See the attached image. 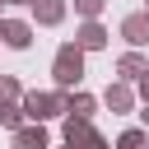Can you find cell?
<instances>
[{"mask_svg":"<svg viewBox=\"0 0 149 149\" xmlns=\"http://www.w3.org/2000/svg\"><path fill=\"white\" fill-rule=\"evenodd\" d=\"M84 56H88V51H84L74 37L56 47V61H51V79H56V88H61V93H70V88H84V74H88V70H84Z\"/></svg>","mask_w":149,"mask_h":149,"instance_id":"6da1fadb","label":"cell"},{"mask_svg":"<svg viewBox=\"0 0 149 149\" xmlns=\"http://www.w3.org/2000/svg\"><path fill=\"white\" fill-rule=\"evenodd\" d=\"M23 112H28V121H61L65 116V93L61 88H28L23 93Z\"/></svg>","mask_w":149,"mask_h":149,"instance_id":"7a4b0ae2","label":"cell"},{"mask_svg":"<svg viewBox=\"0 0 149 149\" xmlns=\"http://www.w3.org/2000/svg\"><path fill=\"white\" fill-rule=\"evenodd\" d=\"M61 144H70V149H107V135L88 116H61Z\"/></svg>","mask_w":149,"mask_h":149,"instance_id":"3957f363","label":"cell"},{"mask_svg":"<svg viewBox=\"0 0 149 149\" xmlns=\"http://www.w3.org/2000/svg\"><path fill=\"white\" fill-rule=\"evenodd\" d=\"M135 84H126V79H112L107 88H102V107L112 112V116H126V112H135Z\"/></svg>","mask_w":149,"mask_h":149,"instance_id":"277c9868","label":"cell"},{"mask_svg":"<svg viewBox=\"0 0 149 149\" xmlns=\"http://www.w3.org/2000/svg\"><path fill=\"white\" fill-rule=\"evenodd\" d=\"M116 33H121V42H126V47L144 51V47H149V9H135V14H126Z\"/></svg>","mask_w":149,"mask_h":149,"instance_id":"5b68a950","label":"cell"},{"mask_svg":"<svg viewBox=\"0 0 149 149\" xmlns=\"http://www.w3.org/2000/svg\"><path fill=\"white\" fill-rule=\"evenodd\" d=\"M65 14H70V0H33V5H28V19H33L37 28H61Z\"/></svg>","mask_w":149,"mask_h":149,"instance_id":"8992f818","label":"cell"},{"mask_svg":"<svg viewBox=\"0 0 149 149\" xmlns=\"http://www.w3.org/2000/svg\"><path fill=\"white\" fill-rule=\"evenodd\" d=\"M74 42H79L84 51H107L112 33H107V23H102V19H79V28H74Z\"/></svg>","mask_w":149,"mask_h":149,"instance_id":"52a82bcc","label":"cell"},{"mask_svg":"<svg viewBox=\"0 0 149 149\" xmlns=\"http://www.w3.org/2000/svg\"><path fill=\"white\" fill-rule=\"evenodd\" d=\"M37 37V23L33 19H5V47L9 51H28Z\"/></svg>","mask_w":149,"mask_h":149,"instance_id":"ba28073f","label":"cell"},{"mask_svg":"<svg viewBox=\"0 0 149 149\" xmlns=\"http://www.w3.org/2000/svg\"><path fill=\"white\" fill-rule=\"evenodd\" d=\"M9 149H51V130H47L42 121H28V126H19V130H14Z\"/></svg>","mask_w":149,"mask_h":149,"instance_id":"9c48e42d","label":"cell"},{"mask_svg":"<svg viewBox=\"0 0 149 149\" xmlns=\"http://www.w3.org/2000/svg\"><path fill=\"white\" fill-rule=\"evenodd\" d=\"M98 107H102V93H88V88H70L65 93V116H88L93 121Z\"/></svg>","mask_w":149,"mask_h":149,"instance_id":"30bf717a","label":"cell"},{"mask_svg":"<svg viewBox=\"0 0 149 149\" xmlns=\"http://www.w3.org/2000/svg\"><path fill=\"white\" fill-rule=\"evenodd\" d=\"M140 74H149V56H144V51H135V47H126V51L116 56V79L135 84Z\"/></svg>","mask_w":149,"mask_h":149,"instance_id":"8fae6325","label":"cell"},{"mask_svg":"<svg viewBox=\"0 0 149 149\" xmlns=\"http://www.w3.org/2000/svg\"><path fill=\"white\" fill-rule=\"evenodd\" d=\"M0 126H5V130H19V126H28V112H23V102H0Z\"/></svg>","mask_w":149,"mask_h":149,"instance_id":"7c38bea8","label":"cell"},{"mask_svg":"<svg viewBox=\"0 0 149 149\" xmlns=\"http://www.w3.org/2000/svg\"><path fill=\"white\" fill-rule=\"evenodd\" d=\"M116 149H149V130H144V126L121 130V135H116Z\"/></svg>","mask_w":149,"mask_h":149,"instance_id":"4fadbf2b","label":"cell"},{"mask_svg":"<svg viewBox=\"0 0 149 149\" xmlns=\"http://www.w3.org/2000/svg\"><path fill=\"white\" fill-rule=\"evenodd\" d=\"M23 84H19V74H0V102H23Z\"/></svg>","mask_w":149,"mask_h":149,"instance_id":"5bb4252c","label":"cell"},{"mask_svg":"<svg viewBox=\"0 0 149 149\" xmlns=\"http://www.w3.org/2000/svg\"><path fill=\"white\" fill-rule=\"evenodd\" d=\"M102 9H107V0H74L79 19H102Z\"/></svg>","mask_w":149,"mask_h":149,"instance_id":"9a60e30c","label":"cell"},{"mask_svg":"<svg viewBox=\"0 0 149 149\" xmlns=\"http://www.w3.org/2000/svg\"><path fill=\"white\" fill-rule=\"evenodd\" d=\"M135 93H140V102H149V74H140V79H135Z\"/></svg>","mask_w":149,"mask_h":149,"instance_id":"2e32d148","label":"cell"},{"mask_svg":"<svg viewBox=\"0 0 149 149\" xmlns=\"http://www.w3.org/2000/svg\"><path fill=\"white\" fill-rule=\"evenodd\" d=\"M140 126H144V130H149V102H144V107H140Z\"/></svg>","mask_w":149,"mask_h":149,"instance_id":"e0dca14e","label":"cell"},{"mask_svg":"<svg viewBox=\"0 0 149 149\" xmlns=\"http://www.w3.org/2000/svg\"><path fill=\"white\" fill-rule=\"evenodd\" d=\"M0 42H5V19H0Z\"/></svg>","mask_w":149,"mask_h":149,"instance_id":"ac0fdd59","label":"cell"},{"mask_svg":"<svg viewBox=\"0 0 149 149\" xmlns=\"http://www.w3.org/2000/svg\"><path fill=\"white\" fill-rule=\"evenodd\" d=\"M9 5H33V0H9Z\"/></svg>","mask_w":149,"mask_h":149,"instance_id":"d6986e66","label":"cell"},{"mask_svg":"<svg viewBox=\"0 0 149 149\" xmlns=\"http://www.w3.org/2000/svg\"><path fill=\"white\" fill-rule=\"evenodd\" d=\"M5 5H9V0H0V19H5Z\"/></svg>","mask_w":149,"mask_h":149,"instance_id":"ffe728a7","label":"cell"},{"mask_svg":"<svg viewBox=\"0 0 149 149\" xmlns=\"http://www.w3.org/2000/svg\"><path fill=\"white\" fill-rule=\"evenodd\" d=\"M51 149H56V144H51ZM61 149H70V144H61Z\"/></svg>","mask_w":149,"mask_h":149,"instance_id":"44dd1931","label":"cell"},{"mask_svg":"<svg viewBox=\"0 0 149 149\" xmlns=\"http://www.w3.org/2000/svg\"><path fill=\"white\" fill-rule=\"evenodd\" d=\"M144 9H149V0H144Z\"/></svg>","mask_w":149,"mask_h":149,"instance_id":"7402d4cb","label":"cell"},{"mask_svg":"<svg viewBox=\"0 0 149 149\" xmlns=\"http://www.w3.org/2000/svg\"><path fill=\"white\" fill-rule=\"evenodd\" d=\"M107 149H112V144H107Z\"/></svg>","mask_w":149,"mask_h":149,"instance_id":"603a6c76","label":"cell"}]
</instances>
